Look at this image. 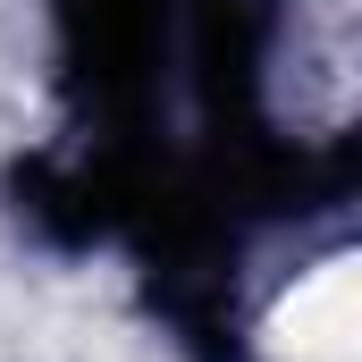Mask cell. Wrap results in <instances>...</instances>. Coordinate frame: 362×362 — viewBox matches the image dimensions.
I'll return each instance as SVG.
<instances>
[{"label":"cell","instance_id":"6da1fadb","mask_svg":"<svg viewBox=\"0 0 362 362\" xmlns=\"http://www.w3.org/2000/svg\"><path fill=\"white\" fill-rule=\"evenodd\" d=\"M270 354L278 362H346L362 337V270L354 262H320L286 303L270 312Z\"/></svg>","mask_w":362,"mask_h":362}]
</instances>
